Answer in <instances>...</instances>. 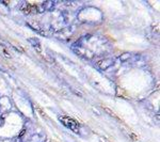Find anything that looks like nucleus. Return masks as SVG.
<instances>
[{
  "label": "nucleus",
  "instance_id": "nucleus-1",
  "mask_svg": "<svg viewBox=\"0 0 160 142\" xmlns=\"http://www.w3.org/2000/svg\"><path fill=\"white\" fill-rule=\"evenodd\" d=\"M60 122L63 124L65 127L69 128L71 130L75 131V133H78L79 131V124L74 120V119L69 117H61Z\"/></svg>",
  "mask_w": 160,
  "mask_h": 142
}]
</instances>
